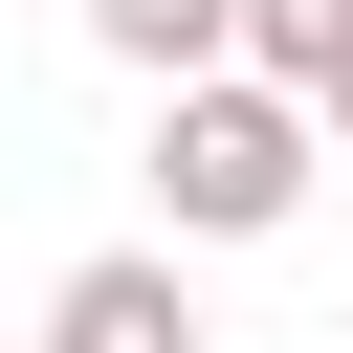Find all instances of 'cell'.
<instances>
[{
  "mask_svg": "<svg viewBox=\"0 0 353 353\" xmlns=\"http://www.w3.org/2000/svg\"><path fill=\"white\" fill-rule=\"evenodd\" d=\"M331 132H353V88H331Z\"/></svg>",
  "mask_w": 353,
  "mask_h": 353,
  "instance_id": "cell-5",
  "label": "cell"
},
{
  "mask_svg": "<svg viewBox=\"0 0 353 353\" xmlns=\"http://www.w3.org/2000/svg\"><path fill=\"white\" fill-rule=\"evenodd\" d=\"M309 154H331V110H309V88H265V66L154 88V199H176V243H265V221L309 199Z\"/></svg>",
  "mask_w": 353,
  "mask_h": 353,
  "instance_id": "cell-1",
  "label": "cell"
},
{
  "mask_svg": "<svg viewBox=\"0 0 353 353\" xmlns=\"http://www.w3.org/2000/svg\"><path fill=\"white\" fill-rule=\"evenodd\" d=\"M88 44L154 66V88H199V66H243V0H88Z\"/></svg>",
  "mask_w": 353,
  "mask_h": 353,
  "instance_id": "cell-3",
  "label": "cell"
},
{
  "mask_svg": "<svg viewBox=\"0 0 353 353\" xmlns=\"http://www.w3.org/2000/svg\"><path fill=\"white\" fill-rule=\"evenodd\" d=\"M44 353H199V309H176V265H132V243H110V265H66V287H44Z\"/></svg>",
  "mask_w": 353,
  "mask_h": 353,
  "instance_id": "cell-2",
  "label": "cell"
},
{
  "mask_svg": "<svg viewBox=\"0 0 353 353\" xmlns=\"http://www.w3.org/2000/svg\"><path fill=\"white\" fill-rule=\"evenodd\" d=\"M243 66L331 110V88H353V0H243Z\"/></svg>",
  "mask_w": 353,
  "mask_h": 353,
  "instance_id": "cell-4",
  "label": "cell"
}]
</instances>
